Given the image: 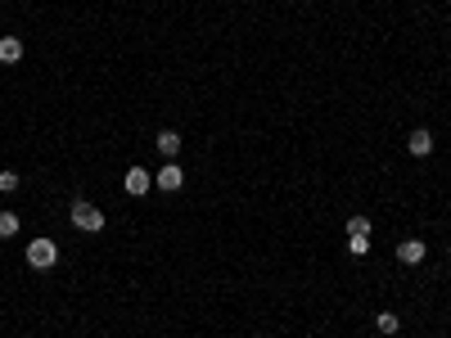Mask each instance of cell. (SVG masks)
<instances>
[{
	"mask_svg": "<svg viewBox=\"0 0 451 338\" xmlns=\"http://www.w3.org/2000/svg\"><path fill=\"white\" fill-rule=\"evenodd\" d=\"M68 221L77 226L81 235H100L104 226H108V221H104V212L95 208V203H86V199H77V203H72V208H68Z\"/></svg>",
	"mask_w": 451,
	"mask_h": 338,
	"instance_id": "1",
	"label": "cell"
},
{
	"mask_svg": "<svg viewBox=\"0 0 451 338\" xmlns=\"http://www.w3.org/2000/svg\"><path fill=\"white\" fill-rule=\"evenodd\" d=\"M55 262H59V244H55V239H32V244H28V267L32 271H50L55 267Z\"/></svg>",
	"mask_w": 451,
	"mask_h": 338,
	"instance_id": "2",
	"label": "cell"
},
{
	"mask_svg": "<svg viewBox=\"0 0 451 338\" xmlns=\"http://www.w3.org/2000/svg\"><path fill=\"white\" fill-rule=\"evenodd\" d=\"M154 185L163 190V194H176V190L185 185V167H181L176 158H167V163H163V167H158V172H154Z\"/></svg>",
	"mask_w": 451,
	"mask_h": 338,
	"instance_id": "3",
	"label": "cell"
},
{
	"mask_svg": "<svg viewBox=\"0 0 451 338\" xmlns=\"http://www.w3.org/2000/svg\"><path fill=\"white\" fill-rule=\"evenodd\" d=\"M122 190H127L131 199L149 194V190H154V172H149V167H127V176H122Z\"/></svg>",
	"mask_w": 451,
	"mask_h": 338,
	"instance_id": "4",
	"label": "cell"
},
{
	"mask_svg": "<svg viewBox=\"0 0 451 338\" xmlns=\"http://www.w3.org/2000/svg\"><path fill=\"white\" fill-rule=\"evenodd\" d=\"M406 153H411V158H429V153H433V136H429L424 127H416V131L406 136Z\"/></svg>",
	"mask_w": 451,
	"mask_h": 338,
	"instance_id": "5",
	"label": "cell"
},
{
	"mask_svg": "<svg viewBox=\"0 0 451 338\" xmlns=\"http://www.w3.org/2000/svg\"><path fill=\"white\" fill-rule=\"evenodd\" d=\"M424 257H429V248H424L420 239H406V244H397V262H401V267H420Z\"/></svg>",
	"mask_w": 451,
	"mask_h": 338,
	"instance_id": "6",
	"label": "cell"
},
{
	"mask_svg": "<svg viewBox=\"0 0 451 338\" xmlns=\"http://www.w3.org/2000/svg\"><path fill=\"white\" fill-rule=\"evenodd\" d=\"M154 144H158V153H163V158H176V153H181V136H176V131H158Z\"/></svg>",
	"mask_w": 451,
	"mask_h": 338,
	"instance_id": "7",
	"label": "cell"
},
{
	"mask_svg": "<svg viewBox=\"0 0 451 338\" xmlns=\"http://www.w3.org/2000/svg\"><path fill=\"white\" fill-rule=\"evenodd\" d=\"M23 59V41L18 36H0V64H18Z\"/></svg>",
	"mask_w": 451,
	"mask_h": 338,
	"instance_id": "8",
	"label": "cell"
},
{
	"mask_svg": "<svg viewBox=\"0 0 451 338\" xmlns=\"http://www.w3.org/2000/svg\"><path fill=\"white\" fill-rule=\"evenodd\" d=\"M18 226H23V221H18V212H0V239H14V235H18Z\"/></svg>",
	"mask_w": 451,
	"mask_h": 338,
	"instance_id": "9",
	"label": "cell"
},
{
	"mask_svg": "<svg viewBox=\"0 0 451 338\" xmlns=\"http://www.w3.org/2000/svg\"><path fill=\"white\" fill-rule=\"evenodd\" d=\"M348 252L352 257H365L370 252V235H348Z\"/></svg>",
	"mask_w": 451,
	"mask_h": 338,
	"instance_id": "10",
	"label": "cell"
},
{
	"mask_svg": "<svg viewBox=\"0 0 451 338\" xmlns=\"http://www.w3.org/2000/svg\"><path fill=\"white\" fill-rule=\"evenodd\" d=\"M375 325H379V334H397V330H401V320L393 316V311H379V316H375Z\"/></svg>",
	"mask_w": 451,
	"mask_h": 338,
	"instance_id": "11",
	"label": "cell"
},
{
	"mask_svg": "<svg viewBox=\"0 0 451 338\" xmlns=\"http://www.w3.org/2000/svg\"><path fill=\"white\" fill-rule=\"evenodd\" d=\"M348 235H370V216H348Z\"/></svg>",
	"mask_w": 451,
	"mask_h": 338,
	"instance_id": "12",
	"label": "cell"
},
{
	"mask_svg": "<svg viewBox=\"0 0 451 338\" xmlns=\"http://www.w3.org/2000/svg\"><path fill=\"white\" fill-rule=\"evenodd\" d=\"M18 172H0V190H5V194H14V190H18Z\"/></svg>",
	"mask_w": 451,
	"mask_h": 338,
	"instance_id": "13",
	"label": "cell"
}]
</instances>
